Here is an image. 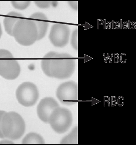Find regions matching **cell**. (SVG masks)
<instances>
[{
  "label": "cell",
  "mask_w": 136,
  "mask_h": 145,
  "mask_svg": "<svg viewBox=\"0 0 136 145\" xmlns=\"http://www.w3.org/2000/svg\"><path fill=\"white\" fill-rule=\"evenodd\" d=\"M45 55L49 60L50 77L65 79L71 77L75 70V60L67 53L50 52Z\"/></svg>",
  "instance_id": "1"
},
{
  "label": "cell",
  "mask_w": 136,
  "mask_h": 145,
  "mask_svg": "<svg viewBox=\"0 0 136 145\" xmlns=\"http://www.w3.org/2000/svg\"><path fill=\"white\" fill-rule=\"evenodd\" d=\"M1 127L4 138L10 140H17L24 135L26 124L19 114L15 112H6L2 119Z\"/></svg>",
  "instance_id": "2"
},
{
  "label": "cell",
  "mask_w": 136,
  "mask_h": 145,
  "mask_svg": "<svg viewBox=\"0 0 136 145\" xmlns=\"http://www.w3.org/2000/svg\"><path fill=\"white\" fill-rule=\"evenodd\" d=\"M13 36L18 44L24 46L32 45L37 40L38 31L33 20L20 18L13 29Z\"/></svg>",
  "instance_id": "3"
},
{
  "label": "cell",
  "mask_w": 136,
  "mask_h": 145,
  "mask_svg": "<svg viewBox=\"0 0 136 145\" xmlns=\"http://www.w3.org/2000/svg\"><path fill=\"white\" fill-rule=\"evenodd\" d=\"M48 123L56 132L64 133L71 128L73 123L71 112L68 109L58 107L51 114Z\"/></svg>",
  "instance_id": "4"
},
{
  "label": "cell",
  "mask_w": 136,
  "mask_h": 145,
  "mask_svg": "<svg viewBox=\"0 0 136 145\" xmlns=\"http://www.w3.org/2000/svg\"><path fill=\"white\" fill-rule=\"evenodd\" d=\"M20 65L13 55L5 49H0V76L8 80H14L20 74Z\"/></svg>",
  "instance_id": "5"
},
{
  "label": "cell",
  "mask_w": 136,
  "mask_h": 145,
  "mask_svg": "<svg viewBox=\"0 0 136 145\" xmlns=\"http://www.w3.org/2000/svg\"><path fill=\"white\" fill-rule=\"evenodd\" d=\"M16 96L18 101L22 106H32L38 100L39 91L36 86L32 83L24 82L17 89Z\"/></svg>",
  "instance_id": "6"
},
{
  "label": "cell",
  "mask_w": 136,
  "mask_h": 145,
  "mask_svg": "<svg viewBox=\"0 0 136 145\" xmlns=\"http://www.w3.org/2000/svg\"><path fill=\"white\" fill-rule=\"evenodd\" d=\"M56 96L61 103L64 105H74L78 100V84L74 81L63 83L58 87Z\"/></svg>",
  "instance_id": "7"
},
{
  "label": "cell",
  "mask_w": 136,
  "mask_h": 145,
  "mask_svg": "<svg viewBox=\"0 0 136 145\" xmlns=\"http://www.w3.org/2000/svg\"><path fill=\"white\" fill-rule=\"evenodd\" d=\"M71 30L65 24H54L51 26L49 39L51 44L56 47H63L68 44Z\"/></svg>",
  "instance_id": "8"
},
{
  "label": "cell",
  "mask_w": 136,
  "mask_h": 145,
  "mask_svg": "<svg viewBox=\"0 0 136 145\" xmlns=\"http://www.w3.org/2000/svg\"><path fill=\"white\" fill-rule=\"evenodd\" d=\"M59 106L57 102L53 98L46 97L42 99L37 107L38 117L45 123H48L51 114L55 109Z\"/></svg>",
  "instance_id": "9"
},
{
  "label": "cell",
  "mask_w": 136,
  "mask_h": 145,
  "mask_svg": "<svg viewBox=\"0 0 136 145\" xmlns=\"http://www.w3.org/2000/svg\"><path fill=\"white\" fill-rule=\"evenodd\" d=\"M29 18L34 19L38 31L37 40L43 39L46 35L49 26L48 18L46 15L42 13H36L29 17Z\"/></svg>",
  "instance_id": "10"
},
{
  "label": "cell",
  "mask_w": 136,
  "mask_h": 145,
  "mask_svg": "<svg viewBox=\"0 0 136 145\" xmlns=\"http://www.w3.org/2000/svg\"><path fill=\"white\" fill-rule=\"evenodd\" d=\"M23 16L21 14L15 12H10L7 14V16L4 18L3 24L5 31L7 33L11 36H13V29L17 22Z\"/></svg>",
  "instance_id": "11"
},
{
  "label": "cell",
  "mask_w": 136,
  "mask_h": 145,
  "mask_svg": "<svg viewBox=\"0 0 136 145\" xmlns=\"http://www.w3.org/2000/svg\"><path fill=\"white\" fill-rule=\"evenodd\" d=\"M45 141L43 138L40 134L35 133H28L23 138L22 144H43Z\"/></svg>",
  "instance_id": "12"
},
{
  "label": "cell",
  "mask_w": 136,
  "mask_h": 145,
  "mask_svg": "<svg viewBox=\"0 0 136 145\" xmlns=\"http://www.w3.org/2000/svg\"><path fill=\"white\" fill-rule=\"evenodd\" d=\"M78 127H75L67 136H66L60 142L61 144H78Z\"/></svg>",
  "instance_id": "13"
},
{
  "label": "cell",
  "mask_w": 136,
  "mask_h": 145,
  "mask_svg": "<svg viewBox=\"0 0 136 145\" xmlns=\"http://www.w3.org/2000/svg\"><path fill=\"white\" fill-rule=\"evenodd\" d=\"M11 4L14 8L17 9L23 10L29 7L30 1H11Z\"/></svg>",
  "instance_id": "14"
},
{
  "label": "cell",
  "mask_w": 136,
  "mask_h": 145,
  "mask_svg": "<svg viewBox=\"0 0 136 145\" xmlns=\"http://www.w3.org/2000/svg\"><path fill=\"white\" fill-rule=\"evenodd\" d=\"M71 44L72 47L76 50L78 49V29H75L72 33Z\"/></svg>",
  "instance_id": "15"
},
{
  "label": "cell",
  "mask_w": 136,
  "mask_h": 145,
  "mask_svg": "<svg viewBox=\"0 0 136 145\" xmlns=\"http://www.w3.org/2000/svg\"><path fill=\"white\" fill-rule=\"evenodd\" d=\"M34 3L38 7L45 8H49L52 3L51 1H34Z\"/></svg>",
  "instance_id": "16"
},
{
  "label": "cell",
  "mask_w": 136,
  "mask_h": 145,
  "mask_svg": "<svg viewBox=\"0 0 136 145\" xmlns=\"http://www.w3.org/2000/svg\"><path fill=\"white\" fill-rule=\"evenodd\" d=\"M5 113H6L5 111L0 110V138H5L2 132L1 125V121L3 116V115Z\"/></svg>",
  "instance_id": "17"
},
{
  "label": "cell",
  "mask_w": 136,
  "mask_h": 145,
  "mask_svg": "<svg viewBox=\"0 0 136 145\" xmlns=\"http://www.w3.org/2000/svg\"><path fill=\"white\" fill-rule=\"evenodd\" d=\"M68 3L73 9L78 10V1H68Z\"/></svg>",
  "instance_id": "18"
},
{
  "label": "cell",
  "mask_w": 136,
  "mask_h": 145,
  "mask_svg": "<svg viewBox=\"0 0 136 145\" xmlns=\"http://www.w3.org/2000/svg\"><path fill=\"white\" fill-rule=\"evenodd\" d=\"M13 142L10 141V140H2L0 142V144H13Z\"/></svg>",
  "instance_id": "19"
},
{
  "label": "cell",
  "mask_w": 136,
  "mask_h": 145,
  "mask_svg": "<svg viewBox=\"0 0 136 145\" xmlns=\"http://www.w3.org/2000/svg\"><path fill=\"white\" fill-rule=\"evenodd\" d=\"M2 33V31L1 27V25L0 24V39Z\"/></svg>",
  "instance_id": "20"
}]
</instances>
